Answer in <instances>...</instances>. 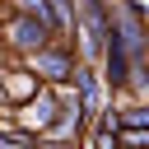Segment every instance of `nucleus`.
<instances>
[{"label":"nucleus","mask_w":149,"mask_h":149,"mask_svg":"<svg viewBox=\"0 0 149 149\" xmlns=\"http://www.w3.org/2000/svg\"><path fill=\"white\" fill-rule=\"evenodd\" d=\"M74 37L84 61H102V47L112 37V0H74Z\"/></svg>","instance_id":"1"},{"label":"nucleus","mask_w":149,"mask_h":149,"mask_svg":"<svg viewBox=\"0 0 149 149\" xmlns=\"http://www.w3.org/2000/svg\"><path fill=\"white\" fill-rule=\"evenodd\" d=\"M112 28H116L130 65H149V9L140 0H112Z\"/></svg>","instance_id":"2"},{"label":"nucleus","mask_w":149,"mask_h":149,"mask_svg":"<svg viewBox=\"0 0 149 149\" xmlns=\"http://www.w3.org/2000/svg\"><path fill=\"white\" fill-rule=\"evenodd\" d=\"M28 74H37L42 88H70L74 74H79L74 42H51V47H42L37 56H28Z\"/></svg>","instance_id":"3"},{"label":"nucleus","mask_w":149,"mask_h":149,"mask_svg":"<svg viewBox=\"0 0 149 149\" xmlns=\"http://www.w3.org/2000/svg\"><path fill=\"white\" fill-rule=\"evenodd\" d=\"M0 37H5V47L9 51H19L23 61L28 56H37L42 47H51V42H61L47 23H37V19H23V14H5V23H0Z\"/></svg>","instance_id":"4"},{"label":"nucleus","mask_w":149,"mask_h":149,"mask_svg":"<svg viewBox=\"0 0 149 149\" xmlns=\"http://www.w3.org/2000/svg\"><path fill=\"white\" fill-rule=\"evenodd\" d=\"M56 116H61V93H56V88H42L33 102H23V107H19V130H28V135L47 140V135L56 130Z\"/></svg>","instance_id":"5"},{"label":"nucleus","mask_w":149,"mask_h":149,"mask_svg":"<svg viewBox=\"0 0 149 149\" xmlns=\"http://www.w3.org/2000/svg\"><path fill=\"white\" fill-rule=\"evenodd\" d=\"M74 93H79L88 121H98V112L112 102V98H107V84H102V74H98L93 65H79V74H74Z\"/></svg>","instance_id":"6"},{"label":"nucleus","mask_w":149,"mask_h":149,"mask_svg":"<svg viewBox=\"0 0 149 149\" xmlns=\"http://www.w3.org/2000/svg\"><path fill=\"white\" fill-rule=\"evenodd\" d=\"M37 93H42V84H37V74H28V65H23V70H9V74H5V98L14 102V112H19L23 102H33Z\"/></svg>","instance_id":"7"},{"label":"nucleus","mask_w":149,"mask_h":149,"mask_svg":"<svg viewBox=\"0 0 149 149\" xmlns=\"http://www.w3.org/2000/svg\"><path fill=\"white\" fill-rule=\"evenodd\" d=\"M51 5V23L61 42H74V0H47Z\"/></svg>","instance_id":"8"},{"label":"nucleus","mask_w":149,"mask_h":149,"mask_svg":"<svg viewBox=\"0 0 149 149\" xmlns=\"http://www.w3.org/2000/svg\"><path fill=\"white\" fill-rule=\"evenodd\" d=\"M9 14H23V19H37V23H47V28L56 33V23H51V5H47V0H9Z\"/></svg>","instance_id":"9"},{"label":"nucleus","mask_w":149,"mask_h":149,"mask_svg":"<svg viewBox=\"0 0 149 149\" xmlns=\"http://www.w3.org/2000/svg\"><path fill=\"white\" fill-rule=\"evenodd\" d=\"M116 116H121V130H144V135H149V102L116 107Z\"/></svg>","instance_id":"10"},{"label":"nucleus","mask_w":149,"mask_h":149,"mask_svg":"<svg viewBox=\"0 0 149 149\" xmlns=\"http://www.w3.org/2000/svg\"><path fill=\"white\" fill-rule=\"evenodd\" d=\"M51 149H61V144H51Z\"/></svg>","instance_id":"11"},{"label":"nucleus","mask_w":149,"mask_h":149,"mask_svg":"<svg viewBox=\"0 0 149 149\" xmlns=\"http://www.w3.org/2000/svg\"><path fill=\"white\" fill-rule=\"evenodd\" d=\"M116 149H121V144H116Z\"/></svg>","instance_id":"12"}]
</instances>
